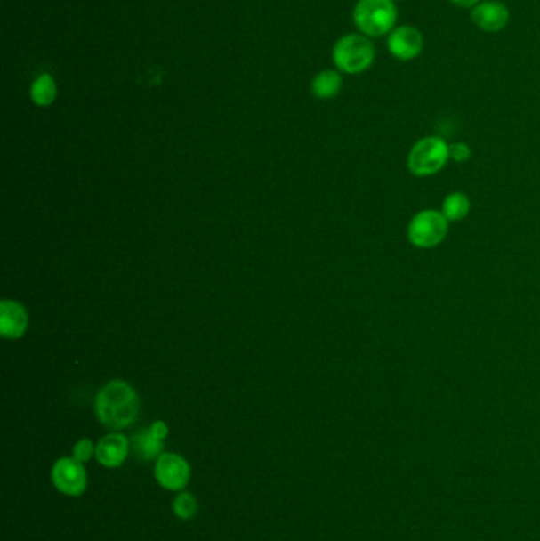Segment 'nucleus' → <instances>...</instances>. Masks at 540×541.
<instances>
[{"instance_id":"obj_1","label":"nucleus","mask_w":540,"mask_h":541,"mask_svg":"<svg viewBox=\"0 0 540 541\" xmlns=\"http://www.w3.org/2000/svg\"><path fill=\"white\" fill-rule=\"evenodd\" d=\"M140 402L135 390L123 380H113L97 394L95 412L103 426L124 429L137 420Z\"/></svg>"},{"instance_id":"obj_2","label":"nucleus","mask_w":540,"mask_h":541,"mask_svg":"<svg viewBox=\"0 0 540 541\" xmlns=\"http://www.w3.org/2000/svg\"><path fill=\"white\" fill-rule=\"evenodd\" d=\"M353 24L369 38L389 36L398 24L395 0H357L353 7Z\"/></svg>"},{"instance_id":"obj_3","label":"nucleus","mask_w":540,"mask_h":541,"mask_svg":"<svg viewBox=\"0 0 540 541\" xmlns=\"http://www.w3.org/2000/svg\"><path fill=\"white\" fill-rule=\"evenodd\" d=\"M336 70L346 75H360L375 64V48L371 38L363 34H347L334 43L332 51Z\"/></svg>"},{"instance_id":"obj_4","label":"nucleus","mask_w":540,"mask_h":541,"mask_svg":"<svg viewBox=\"0 0 540 541\" xmlns=\"http://www.w3.org/2000/svg\"><path fill=\"white\" fill-rule=\"evenodd\" d=\"M450 158V144L440 136H425L412 146L407 168L415 176H431L439 173Z\"/></svg>"},{"instance_id":"obj_5","label":"nucleus","mask_w":540,"mask_h":541,"mask_svg":"<svg viewBox=\"0 0 540 541\" xmlns=\"http://www.w3.org/2000/svg\"><path fill=\"white\" fill-rule=\"evenodd\" d=\"M448 221L444 214L426 209L412 217L407 227V238L412 246L418 249H432L446 239Z\"/></svg>"},{"instance_id":"obj_6","label":"nucleus","mask_w":540,"mask_h":541,"mask_svg":"<svg viewBox=\"0 0 540 541\" xmlns=\"http://www.w3.org/2000/svg\"><path fill=\"white\" fill-rule=\"evenodd\" d=\"M51 480L58 491L65 496L78 497L87 488V473L85 465L75 457H60L52 465Z\"/></svg>"},{"instance_id":"obj_7","label":"nucleus","mask_w":540,"mask_h":541,"mask_svg":"<svg viewBox=\"0 0 540 541\" xmlns=\"http://www.w3.org/2000/svg\"><path fill=\"white\" fill-rule=\"evenodd\" d=\"M387 50L398 61L409 62L425 50V36L415 26L401 24L387 36Z\"/></svg>"},{"instance_id":"obj_8","label":"nucleus","mask_w":540,"mask_h":541,"mask_svg":"<svg viewBox=\"0 0 540 541\" xmlns=\"http://www.w3.org/2000/svg\"><path fill=\"white\" fill-rule=\"evenodd\" d=\"M154 477L168 491H181L188 486L190 480V465L182 456L162 453L156 461Z\"/></svg>"},{"instance_id":"obj_9","label":"nucleus","mask_w":540,"mask_h":541,"mask_svg":"<svg viewBox=\"0 0 540 541\" xmlns=\"http://www.w3.org/2000/svg\"><path fill=\"white\" fill-rule=\"evenodd\" d=\"M471 22L487 34H496L507 28L511 21V10L504 2L482 0L476 7L471 8Z\"/></svg>"},{"instance_id":"obj_10","label":"nucleus","mask_w":540,"mask_h":541,"mask_svg":"<svg viewBox=\"0 0 540 541\" xmlns=\"http://www.w3.org/2000/svg\"><path fill=\"white\" fill-rule=\"evenodd\" d=\"M127 455H129V440L125 435L117 432L105 435L95 447L97 461L107 469H115L123 465Z\"/></svg>"},{"instance_id":"obj_11","label":"nucleus","mask_w":540,"mask_h":541,"mask_svg":"<svg viewBox=\"0 0 540 541\" xmlns=\"http://www.w3.org/2000/svg\"><path fill=\"white\" fill-rule=\"evenodd\" d=\"M29 317L26 309L10 299H4L0 303V333L5 339H18L28 329Z\"/></svg>"},{"instance_id":"obj_12","label":"nucleus","mask_w":540,"mask_h":541,"mask_svg":"<svg viewBox=\"0 0 540 541\" xmlns=\"http://www.w3.org/2000/svg\"><path fill=\"white\" fill-rule=\"evenodd\" d=\"M343 89V77L339 70H322L312 78L310 91L314 97L320 100H330L336 97Z\"/></svg>"},{"instance_id":"obj_13","label":"nucleus","mask_w":540,"mask_h":541,"mask_svg":"<svg viewBox=\"0 0 540 541\" xmlns=\"http://www.w3.org/2000/svg\"><path fill=\"white\" fill-rule=\"evenodd\" d=\"M58 97V85L50 73L38 75L30 85V99L36 107H50Z\"/></svg>"},{"instance_id":"obj_14","label":"nucleus","mask_w":540,"mask_h":541,"mask_svg":"<svg viewBox=\"0 0 540 541\" xmlns=\"http://www.w3.org/2000/svg\"><path fill=\"white\" fill-rule=\"evenodd\" d=\"M132 445H133V449H135L138 457H141L144 461L157 459L162 455V449H164V440H160L156 435L152 434L151 429H144L141 432L135 434Z\"/></svg>"},{"instance_id":"obj_15","label":"nucleus","mask_w":540,"mask_h":541,"mask_svg":"<svg viewBox=\"0 0 540 541\" xmlns=\"http://www.w3.org/2000/svg\"><path fill=\"white\" fill-rule=\"evenodd\" d=\"M471 211V201L466 193L454 192L447 195L442 203V214L448 222H460Z\"/></svg>"},{"instance_id":"obj_16","label":"nucleus","mask_w":540,"mask_h":541,"mask_svg":"<svg viewBox=\"0 0 540 541\" xmlns=\"http://www.w3.org/2000/svg\"><path fill=\"white\" fill-rule=\"evenodd\" d=\"M198 510L197 498L190 492H180L173 500V513L176 518L182 521H189L194 518Z\"/></svg>"},{"instance_id":"obj_17","label":"nucleus","mask_w":540,"mask_h":541,"mask_svg":"<svg viewBox=\"0 0 540 541\" xmlns=\"http://www.w3.org/2000/svg\"><path fill=\"white\" fill-rule=\"evenodd\" d=\"M95 455L94 445L89 439H81L73 447V457L80 463H87Z\"/></svg>"},{"instance_id":"obj_18","label":"nucleus","mask_w":540,"mask_h":541,"mask_svg":"<svg viewBox=\"0 0 540 541\" xmlns=\"http://www.w3.org/2000/svg\"><path fill=\"white\" fill-rule=\"evenodd\" d=\"M450 158L463 164V162H468L471 158V148H469L466 142H455L450 144Z\"/></svg>"},{"instance_id":"obj_19","label":"nucleus","mask_w":540,"mask_h":541,"mask_svg":"<svg viewBox=\"0 0 540 541\" xmlns=\"http://www.w3.org/2000/svg\"><path fill=\"white\" fill-rule=\"evenodd\" d=\"M149 429H151L152 434L156 435L160 440H164L166 435H168V426H166L164 421H156V423H152V426L149 427Z\"/></svg>"},{"instance_id":"obj_20","label":"nucleus","mask_w":540,"mask_h":541,"mask_svg":"<svg viewBox=\"0 0 540 541\" xmlns=\"http://www.w3.org/2000/svg\"><path fill=\"white\" fill-rule=\"evenodd\" d=\"M450 4H454L456 7L461 8H474L477 4H480L482 0H448Z\"/></svg>"},{"instance_id":"obj_21","label":"nucleus","mask_w":540,"mask_h":541,"mask_svg":"<svg viewBox=\"0 0 540 541\" xmlns=\"http://www.w3.org/2000/svg\"><path fill=\"white\" fill-rule=\"evenodd\" d=\"M395 2H401V0H395Z\"/></svg>"}]
</instances>
